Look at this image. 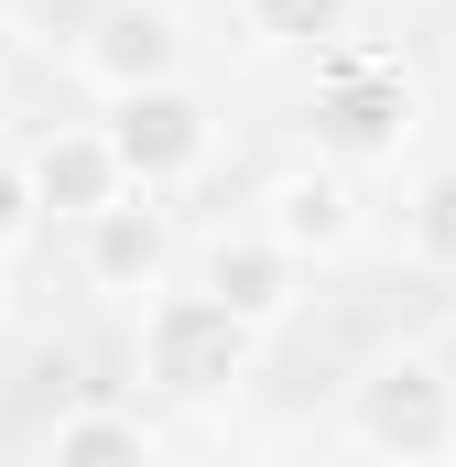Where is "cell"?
Segmentation results:
<instances>
[{
  "instance_id": "obj_5",
  "label": "cell",
  "mask_w": 456,
  "mask_h": 467,
  "mask_svg": "<svg viewBox=\"0 0 456 467\" xmlns=\"http://www.w3.org/2000/svg\"><path fill=\"white\" fill-rule=\"evenodd\" d=\"M77 66H88L98 99H130V88L185 77V11H174V0H109V11L77 33Z\"/></svg>"
},
{
  "instance_id": "obj_1",
  "label": "cell",
  "mask_w": 456,
  "mask_h": 467,
  "mask_svg": "<svg viewBox=\"0 0 456 467\" xmlns=\"http://www.w3.org/2000/svg\"><path fill=\"white\" fill-rule=\"evenodd\" d=\"M413 66L402 55H380V44H326L316 55V88H305V130H316V152H337L347 174L358 163H391L402 141H413Z\"/></svg>"
},
{
  "instance_id": "obj_10",
  "label": "cell",
  "mask_w": 456,
  "mask_h": 467,
  "mask_svg": "<svg viewBox=\"0 0 456 467\" xmlns=\"http://www.w3.org/2000/svg\"><path fill=\"white\" fill-rule=\"evenodd\" d=\"M239 22H250V44H283V55H326V44H347L358 0H239Z\"/></svg>"
},
{
  "instance_id": "obj_4",
  "label": "cell",
  "mask_w": 456,
  "mask_h": 467,
  "mask_svg": "<svg viewBox=\"0 0 456 467\" xmlns=\"http://www.w3.org/2000/svg\"><path fill=\"white\" fill-rule=\"evenodd\" d=\"M109 141L119 163H130V185H185L196 163H207V141H218V119H207V99L185 88V77H163V88H130V99H109Z\"/></svg>"
},
{
  "instance_id": "obj_11",
  "label": "cell",
  "mask_w": 456,
  "mask_h": 467,
  "mask_svg": "<svg viewBox=\"0 0 456 467\" xmlns=\"http://www.w3.org/2000/svg\"><path fill=\"white\" fill-rule=\"evenodd\" d=\"M44 457H55V467H88V457H152V424H141V413H109V402H88V413H55Z\"/></svg>"
},
{
  "instance_id": "obj_9",
  "label": "cell",
  "mask_w": 456,
  "mask_h": 467,
  "mask_svg": "<svg viewBox=\"0 0 456 467\" xmlns=\"http://www.w3.org/2000/svg\"><path fill=\"white\" fill-rule=\"evenodd\" d=\"M207 283H218L239 316L283 327V316H294V283H305V261H294L272 229H239V239H218V250H207Z\"/></svg>"
},
{
  "instance_id": "obj_14",
  "label": "cell",
  "mask_w": 456,
  "mask_h": 467,
  "mask_svg": "<svg viewBox=\"0 0 456 467\" xmlns=\"http://www.w3.org/2000/svg\"><path fill=\"white\" fill-rule=\"evenodd\" d=\"M0 316H11V250H0Z\"/></svg>"
},
{
  "instance_id": "obj_7",
  "label": "cell",
  "mask_w": 456,
  "mask_h": 467,
  "mask_svg": "<svg viewBox=\"0 0 456 467\" xmlns=\"http://www.w3.org/2000/svg\"><path fill=\"white\" fill-rule=\"evenodd\" d=\"M163 261H174V229H163L152 185H130V196H109V207L88 218V283H98V294H119V305L163 294Z\"/></svg>"
},
{
  "instance_id": "obj_3",
  "label": "cell",
  "mask_w": 456,
  "mask_h": 467,
  "mask_svg": "<svg viewBox=\"0 0 456 467\" xmlns=\"http://www.w3.org/2000/svg\"><path fill=\"white\" fill-rule=\"evenodd\" d=\"M347 435L369 446V457H402V467H435L456 457V369L435 348H391L358 369V391H347Z\"/></svg>"
},
{
  "instance_id": "obj_12",
  "label": "cell",
  "mask_w": 456,
  "mask_h": 467,
  "mask_svg": "<svg viewBox=\"0 0 456 467\" xmlns=\"http://www.w3.org/2000/svg\"><path fill=\"white\" fill-rule=\"evenodd\" d=\"M413 250H424L435 272H456V163L413 185Z\"/></svg>"
},
{
  "instance_id": "obj_6",
  "label": "cell",
  "mask_w": 456,
  "mask_h": 467,
  "mask_svg": "<svg viewBox=\"0 0 456 467\" xmlns=\"http://www.w3.org/2000/svg\"><path fill=\"white\" fill-rule=\"evenodd\" d=\"M261 229L283 239L294 261H347L358 250V185H347V163H294V174H272L261 185Z\"/></svg>"
},
{
  "instance_id": "obj_8",
  "label": "cell",
  "mask_w": 456,
  "mask_h": 467,
  "mask_svg": "<svg viewBox=\"0 0 456 467\" xmlns=\"http://www.w3.org/2000/svg\"><path fill=\"white\" fill-rule=\"evenodd\" d=\"M33 196H44V218H98L109 196H130V163H119L109 130H55L44 152H33Z\"/></svg>"
},
{
  "instance_id": "obj_13",
  "label": "cell",
  "mask_w": 456,
  "mask_h": 467,
  "mask_svg": "<svg viewBox=\"0 0 456 467\" xmlns=\"http://www.w3.org/2000/svg\"><path fill=\"white\" fill-rule=\"evenodd\" d=\"M33 218H44L33 163H11V152H0V250H22V239H33Z\"/></svg>"
},
{
  "instance_id": "obj_2",
  "label": "cell",
  "mask_w": 456,
  "mask_h": 467,
  "mask_svg": "<svg viewBox=\"0 0 456 467\" xmlns=\"http://www.w3.org/2000/svg\"><path fill=\"white\" fill-rule=\"evenodd\" d=\"M250 358H261V316H239L218 283L141 305V380L163 402H218V391L250 380Z\"/></svg>"
}]
</instances>
